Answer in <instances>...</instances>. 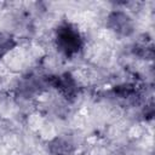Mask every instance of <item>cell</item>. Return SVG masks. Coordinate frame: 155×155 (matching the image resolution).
Segmentation results:
<instances>
[{
    "mask_svg": "<svg viewBox=\"0 0 155 155\" xmlns=\"http://www.w3.org/2000/svg\"><path fill=\"white\" fill-rule=\"evenodd\" d=\"M75 147L65 137H56L48 143V151L52 155H73Z\"/></svg>",
    "mask_w": 155,
    "mask_h": 155,
    "instance_id": "obj_4",
    "label": "cell"
},
{
    "mask_svg": "<svg viewBox=\"0 0 155 155\" xmlns=\"http://www.w3.org/2000/svg\"><path fill=\"white\" fill-rule=\"evenodd\" d=\"M16 45V39L11 34L0 33V58L6 56Z\"/></svg>",
    "mask_w": 155,
    "mask_h": 155,
    "instance_id": "obj_5",
    "label": "cell"
},
{
    "mask_svg": "<svg viewBox=\"0 0 155 155\" xmlns=\"http://www.w3.org/2000/svg\"><path fill=\"white\" fill-rule=\"evenodd\" d=\"M107 25L116 34L121 36H128L133 33L134 24L132 18L122 12V11H114L108 16Z\"/></svg>",
    "mask_w": 155,
    "mask_h": 155,
    "instance_id": "obj_2",
    "label": "cell"
},
{
    "mask_svg": "<svg viewBox=\"0 0 155 155\" xmlns=\"http://www.w3.org/2000/svg\"><path fill=\"white\" fill-rule=\"evenodd\" d=\"M48 84L51 86H53L54 88H57L67 98L74 97L78 92V84L70 74L51 76L48 79Z\"/></svg>",
    "mask_w": 155,
    "mask_h": 155,
    "instance_id": "obj_3",
    "label": "cell"
},
{
    "mask_svg": "<svg viewBox=\"0 0 155 155\" xmlns=\"http://www.w3.org/2000/svg\"><path fill=\"white\" fill-rule=\"evenodd\" d=\"M56 46L65 57H74L84 46L80 31L70 23H62L56 29Z\"/></svg>",
    "mask_w": 155,
    "mask_h": 155,
    "instance_id": "obj_1",
    "label": "cell"
}]
</instances>
